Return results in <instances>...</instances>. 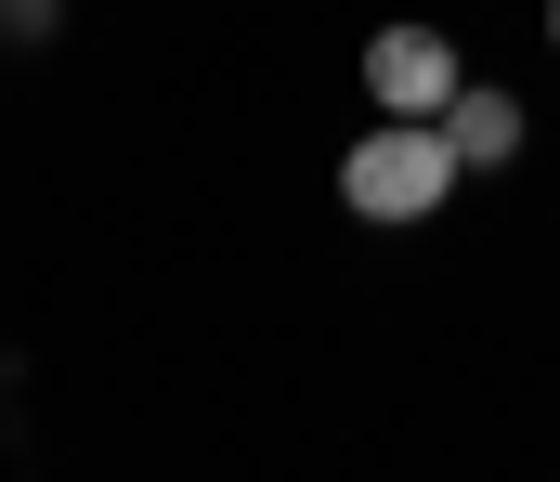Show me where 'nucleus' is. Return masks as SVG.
I'll return each mask as SVG.
<instances>
[{
	"instance_id": "obj_1",
	"label": "nucleus",
	"mask_w": 560,
	"mask_h": 482,
	"mask_svg": "<svg viewBox=\"0 0 560 482\" xmlns=\"http://www.w3.org/2000/svg\"><path fill=\"white\" fill-rule=\"evenodd\" d=\"M456 183H469V169H456V144H443V118H378V131L339 157L352 222H430Z\"/></svg>"
},
{
	"instance_id": "obj_4",
	"label": "nucleus",
	"mask_w": 560,
	"mask_h": 482,
	"mask_svg": "<svg viewBox=\"0 0 560 482\" xmlns=\"http://www.w3.org/2000/svg\"><path fill=\"white\" fill-rule=\"evenodd\" d=\"M548 52H560V0H548Z\"/></svg>"
},
{
	"instance_id": "obj_3",
	"label": "nucleus",
	"mask_w": 560,
	"mask_h": 482,
	"mask_svg": "<svg viewBox=\"0 0 560 482\" xmlns=\"http://www.w3.org/2000/svg\"><path fill=\"white\" fill-rule=\"evenodd\" d=\"M443 144H456V169H509V157H522V92H482V79H456V105H443Z\"/></svg>"
},
{
	"instance_id": "obj_2",
	"label": "nucleus",
	"mask_w": 560,
	"mask_h": 482,
	"mask_svg": "<svg viewBox=\"0 0 560 482\" xmlns=\"http://www.w3.org/2000/svg\"><path fill=\"white\" fill-rule=\"evenodd\" d=\"M456 79H469V66H456L443 26H378V39H365V92H378V118H443Z\"/></svg>"
}]
</instances>
